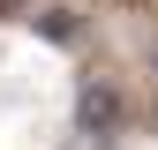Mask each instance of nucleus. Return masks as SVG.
Segmentation results:
<instances>
[{"mask_svg":"<svg viewBox=\"0 0 158 150\" xmlns=\"http://www.w3.org/2000/svg\"><path fill=\"white\" fill-rule=\"evenodd\" d=\"M75 120H83V135H106V128L121 120V98H113L106 75H90V83L75 90Z\"/></svg>","mask_w":158,"mask_h":150,"instance_id":"obj_1","label":"nucleus"},{"mask_svg":"<svg viewBox=\"0 0 158 150\" xmlns=\"http://www.w3.org/2000/svg\"><path fill=\"white\" fill-rule=\"evenodd\" d=\"M38 30H45V38H75V30H83V23H75L68 8H53V15H45V23H38Z\"/></svg>","mask_w":158,"mask_h":150,"instance_id":"obj_2","label":"nucleus"},{"mask_svg":"<svg viewBox=\"0 0 158 150\" xmlns=\"http://www.w3.org/2000/svg\"><path fill=\"white\" fill-rule=\"evenodd\" d=\"M15 8H23V0H0V15H15Z\"/></svg>","mask_w":158,"mask_h":150,"instance_id":"obj_3","label":"nucleus"}]
</instances>
